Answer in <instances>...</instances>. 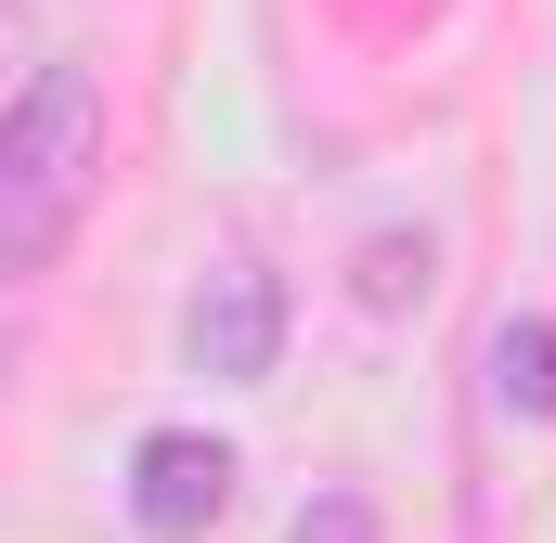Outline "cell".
Returning a JSON list of instances; mask_svg holds the SVG:
<instances>
[{"instance_id": "3957f363", "label": "cell", "mask_w": 556, "mask_h": 543, "mask_svg": "<svg viewBox=\"0 0 556 543\" xmlns=\"http://www.w3.org/2000/svg\"><path fill=\"white\" fill-rule=\"evenodd\" d=\"M220 505H233V453L220 440H194V427H155L130 453V518L155 543H194V531H220Z\"/></svg>"}, {"instance_id": "7a4b0ae2", "label": "cell", "mask_w": 556, "mask_h": 543, "mask_svg": "<svg viewBox=\"0 0 556 543\" xmlns=\"http://www.w3.org/2000/svg\"><path fill=\"white\" fill-rule=\"evenodd\" d=\"M273 350H285V285H273V260H247V247L207 260L194 298H181V363L220 376V389H260Z\"/></svg>"}, {"instance_id": "6da1fadb", "label": "cell", "mask_w": 556, "mask_h": 543, "mask_svg": "<svg viewBox=\"0 0 556 543\" xmlns=\"http://www.w3.org/2000/svg\"><path fill=\"white\" fill-rule=\"evenodd\" d=\"M91 181H104V78L91 65H39L0 104V285L65 260Z\"/></svg>"}, {"instance_id": "277c9868", "label": "cell", "mask_w": 556, "mask_h": 543, "mask_svg": "<svg viewBox=\"0 0 556 543\" xmlns=\"http://www.w3.org/2000/svg\"><path fill=\"white\" fill-rule=\"evenodd\" d=\"M492 402H505V414H531V427L556 414V324H544V311L492 337Z\"/></svg>"}, {"instance_id": "8992f818", "label": "cell", "mask_w": 556, "mask_h": 543, "mask_svg": "<svg viewBox=\"0 0 556 543\" xmlns=\"http://www.w3.org/2000/svg\"><path fill=\"white\" fill-rule=\"evenodd\" d=\"M363 298H376V311L427 298V247H376V260H363Z\"/></svg>"}, {"instance_id": "5b68a950", "label": "cell", "mask_w": 556, "mask_h": 543, "mask_svg": "<svg viewBox=\"0 0 556 543\" xmlns=\"http://www.w3.org/2000/svg\"><path fill=\"white\" fill-rule=\"evenodd\" d=\"M298 543H376L363 492H311V505H298Z\"/></svg>"}]
</instances>
